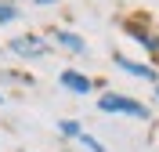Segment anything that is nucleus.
Instances as JSON below:
<instances>
[{
    "instance_id": "obj_1",
    "label": "nucleus",
    "mask_w": 159,
    "mask_h": 152,
    "mask_svg": "<svg viewBox=\"0 0 159 152\" xmlns=\"http://www.w3.org/2000/svg\"><path fill=\"white\" fill-rule=\"evenodd\" d=\"M98 109L101 112H123V116H134V120H148V109L141 101L127 98V94H105V98H98Z\"/></svg>"
},
{
    "instance_id": "obj_2",
    "label": "nucleus",
    "mask_w": 159,
    "mask_h": 152,
    "mask_svg": "<svg viewBox=\"0 0 159 152\" xmlns=\"http://www.w3.org/2000/svg\"><path fill=\"white\" fill-rule=\"evenodd\" d=\"M7 47L15 51L18 58H43V54H47V44L40 40V36H18V40H11Z\"/></svg>"
},
{
    "instance_id": "obj_3",
    "label": "nucleus",
    "mask_w": 159,
    "mask_h": 152,
    "mask_svg": "<svg viewBox=\"0 0 159 152\" xmlns=\"http://www.w3.org/2000/svg\"><path fill=\"white\" fill-rule=\"evenodd\" d=\"M58 83L65 87V91H72V94H90L94 91V83H90V76H83V72H72V69H65L58 76Z\"/></svg>"
},
{
    "instance_id": "obj_4",
    "label": "nucleus",
    "mask_w": 159,
    "mask_h": 152,
    "mask_svg": "<svg viewBox=\"0 0 159 152\" xmlns=\"http://www.w3.org/2000/svg\"><path fill=\"white\" fill-rule=\"evenodd\" d=\"M116 65H119L123 72H130V76H138V80L159 83V76H156V69H152V65H141V62H130V58H123V54H116Z\"/></svg>"
},
{
    "instance_id": "obj_5",
    "label": "nucleus",
    "mask_w": 159,
    "mask_h": 152,
    "mask_svg": "<svg viewBox=\"0 0 159 152\" xmlns=\"http://www.w3.org/2000/svg\"><path fill=\"white\" fill-rule=\"evenodd\" d=\"M54 40H58L65 51H72V54H87V44H83V36H76V33H69V29H58V33H54Z\"/></svg>"
},
{
    "instance_id": "obj_6",
    "label": "nucleus",
    "mask_w": 159,
    "mask_h": 152,
    "mask_svg": "<svg viewBox=\"0 0 159 152\" xmlns=\"http://www.w3.org/2000/svg\"><path fill=\"white\" fill-rule=\"evenodd\" d=\"M127 33H130V36H134V40H138L145 51L159 54V36H152V33H141V29H134V25H127Z\"/></svg>"
},
{
    "instance_id": "obj_7",
    "label": "nucleus",
    "mask_w": 159,
    "mask_h": 152,
    "mask_svg": "<svg viewBox=\"0 0 159 152\" xmlns=\"http://www.w3.org/2000/svg\"><path fill=\"white\" fill-rule=\"evenodd\" d=\"M76 141H80V145H83V149H87V152H105V145H101V141H98V138H90V134H80Z\"/></svg>"
},
{
    "instance_id": "obj_8",
    "label": "nucleus",
    "mask_w": 159,
    "mask_h": 152,
    "mask_svg": "<svg viewBox=\"0 0 159 152\" xmlns=\"http://www.w3.org/2000/svg\"><path fill=\"white\" fill-rule=\"evenodd\" d=\"M58 131L65 134V138H80V134H83V131H80V123H76V120H61V123H58Z\"/></svg>"
},
{
    "instance_id": "obj_9",
    "label": "nucleus",
    "mask_w": 159,
    "mask_h": 152,
    "mask_svg": "<svg viewBox=\"0 0 159 152\" xmlns=\"http://www.w3.org/2000/svg\"><path fill=\"white\" fill-rule=\"evenodd\" d=\"M18 18V7L15 4H0V25H7V22Z\"/></svg>"
},
{
    "instance_id": "obj_10",
    "label": "nucleus",
    "mask_w": 159,
    "mask_h": 152,
    "mask_svg": "<svg viewBox=\"0 0 159 152\" xmlns=\"http://www.w3.org/2000/svg\"><path fill=\"white\" fill-rule=\"evenodd\" d=\"M36 4H58V0H36Z\"/></svg>"
},
{
    "instance_id": "obj_11",
    "label": "nucleus",
    "mask_w": 159,
    "mask_h": 152,
    "mask_svg": "<svg viewBox=\"0 0 159 152\" xmlns=\"http://www.w3.org/2000/svg\"><path fill=\"white\" fill-rule=\"evenodd\" d=\"M156 98H159V83H156Z\"/></svg>"
},
{
    "instance_id": "obj_12",
    "label": "nucleus",
    "mask_w": 159,
    "mask_h": 152,
    "mask_svg": "<svg viewBox=\"0 0 159 152\" xmlns=\"http://www.w3.org/2000/svg\"><path fill=\"white\" fill-rule=\"evenodd\" d=\"M0 101H4V98H0Z\"/></svg>"
}]
</instances>
